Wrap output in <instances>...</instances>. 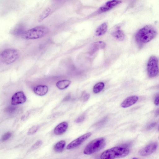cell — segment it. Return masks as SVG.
Here are the masks:
<instances>
[{"mask_svg":"<svg viewBox=\"0 0 159 159\" xmlns=\"http://www.w3.org/2000/svg\"><path fill=\"white\" fill-rule=\"evenodd\" d=\"M157 32L153 26L147 25L139 29L135 35V40L139 45H142L153 39L157 35Z\"/></svg>","mask_w":159,"mask_h":159,"instance_id":"obj_1","label":"cell"},{"mask_svg":"<svg viewBox=\"0 0 159 159\" xmlns=\"http://www.w3.org/2000/svg\"><path fill=\"white\" fill-rule=\"evenodd\" d=\"M127 146L115 147L107 149L101 154L100 159H115L127 156L129 153Z\"/></svg>","mask_w":159,"mask_h":159,"instance_id":"obj_2","label":"cell"},{"mask_svg":"<svg viewBox=\"0 0 159 159\" xmlns=\"http://www.w3.org/2000/svg\"><path fill=\"white\" fill-rule=\"evenodd\" d=\"M48 31L49 30L47 27L38 26L23 32L21 37L27 40L37 39L44 36Z\"/></svg>","mask_w":159,"mask_h":159,"instance_id":"obj_3","label":"cell"},{"mask_svg":"<svg viewBox=\"0 0 159 159\" xmlns=\"http://www.w3.org/2000/svg\"><path fill=\"white\" fill-rule=\"evenodd\" d=\"M106 144L105 139L103 137L94 139L90 142L85 148L84 153L90 155L98 152L103 148Z\"/></svg>","mask_w":159,"mask_h":159,"instance_id":"obj_4","label":"cell"},{"mask_svg":"<svg viewBox=\"0 0 159 159\" xmlns=\"http://www.w3.org/2000/svg\"><path fill=\"white\" fill-rule=\"evenodd\" d=\"M19 57L18 51L14 48H9L2 51L0 54V59L4 63L9 65L15 62Z\"/></svg>","mask_w":159,"mask_h":159,"instance_id":"obj_5","label":"cell"},{"mask_svg":"<svg viewBox=\"0 0 159 159\" xmlns=\"http://www.w3.org/2000/svg\"><path fill=\"white\" fill-rule=\"evenodd\" d=\"M147 71L150 78L154 77L158 74V59L156 56H152L149 58L147 63Z\"/></svg>","mask_w":159,"mask_h":159,"instance_id":"obj_6","label":"cell"},{"mask_svg":"<svg viewBox=\"0 0 159 159\" xmlns=\"http://www.w3.org/2000/svg\"><path fill=\"white\" fill-rule=\"evenodd\" d=\"M91 135V133L89 132L81 135L72 141L68 144L66 146V149H71L79 146L89 138Z\"/></svg>","mask_w":159,"mask_h":159,"instance_id":"obj_7","label":"cell"},{"mask_svg":"<svg viewBox=\"0 0 159 159\" xmlns=\"http://www.w3.org/2000/svg\"><path fill=\"white\" fill-rule=\"evenodd\" d=\"M157 143L153 142L141 149L139 152V154L142 156H147L151 154L156 149Z\"/></svg>","mask_w":159,"mask_h":159,"instance_id":"obj_8","label":"cell"},{"mask_svg":"<svg viewBox=\"0 0 159 159\" xmlns=\"http://www.w3.org/2000/svg\"><path fill=\"white\" fill-rule=\"evenodd\" d=\"M26 100V98L24 93L22 91H19L13 95L11 99V103L12 105H18L24 103Z\"/></svg>","mask_w":159,"mask_h":159,"instance_id":"obj_9","label":"cell"},{"mask_svg":"<svg viewBox=\"0 0 159 159\" xmlns=\"http://www.w3.org/2000/svg\"><path fill=\"white\" fill-rule=\"evenodd\" d=\"M121 2V1L119 0L109 1L100 8L99 11L102 12L108 11L116 6L120 4Z\"/></svg>","mask_w":159,"mask_h":159,"instance_id":"obj_10","label":"cell"},{"mask_svg":"<svg viewBox=\"0 0 159 159\" xmlns=\"http://www.w3.org/2000/svg\"><path fill=\"white\" fill-rule=\"evenodd\" d=\"M138 97L136 95L129 96L125 98L120 104L123 108H127L135 104L138 100Z\"/></svg>","mask_w":159,"mask_h":159,"instance_id":"obj_11","label":"cell"},{"mask_svg":"<svg viewBox=\"0 0 159 159\" xmlns=\"http://www.w3.org/2000/svg\"><path fill=\"white\" fill-rule=\"evenodd\" d=\"M68 124L66 122H63L58 125L54 128V133L57 135H60L64 134L67 130Z\"/></svg>","mask_w":159,"mask_h":159,"instance_id":"obj_12","label":"cell"},{"mask_svg":"<svg viewBox=\"0 0 159 159\" xmlns=\"http://www.w3.org/2000/svg\"><path fill=\"white\" fill-rule=\"evenodd\" d=\"M48 87L45 85H39L34 87V92L37 95L42 96L45 95L48 91Z\"/></svg>","mask_w":159,"mask_h":159,"instance_id":"obj_13","label":"cell"},{"mask_svg":"<svg viewBox=\"0 0 159 159\" xmlns=\"http://www.w3.org/2000/svg\"><path fill=\"white\" fill-rule=\"evenodd\" d=\"M106 44L102 41H98L94 42L91 45L90 48V52L92 53L95 52L100 49H103L105 47Z\"/></svg>","mask_w":159,"mask_h":159,"instance_id":"obj_14","label":"cell"},{"mask_svg":"<svg viewBox=\"0 0 159 159\" xmlns=\"http://www.w3.org/2000/svg\"><path fill=\"white\" fill-rule=\"evenodd\" d=\"M107 28L108 26L106 23H102L96 29L95 31L96 35L99 36L104 35L107 32Z\"/></svg>","mask_w":159,"mask_h":159,"instance_id":"obj_15","label":"cell"},{"mask_svg":"<svg viewBox=\"0 0 159 159\" xmlns=\"http://www.w3.org/2000/svg\"><path fill=\"white\" fill-rule=\"evenodd\" d=\"M112 35L114 38L120 41L123 40L125 38V34L119 28H117L115 30L112 32Z\"/></svg>","mask_w":159,"mask_h":159,"instance_id":"obj_16","label":"cell"},{"mask_svg":"<svg viewBox=\"0 0 159 159\" xmlns=\"http://www.w3.org/2000/svg\"><path fill=\"white\" fill-rule=\"evenodd\" d=\"M52 9L50 7H47L39 15L38 18V21L41 22L48 17L52 13Z\"/></svg>","mask_w":159,"mask_h":159,"instance_id":"obj_17","label":"cell"},{"mask_svg":"<svg viewBox=\"0 0 159 159\" xmlns=\"http://www.w3.org/2000/svg\"><path fill=\"white\" fill-rule=\"evenodd\" d=\"M71 81L68 80H61L56 83L57 87L60 89H63L67 88L70 84Z\"/></svg>","mask_w":159,"mask_h":159,"instance_id":"obj_18","label":"cell"},{"mask_svg":"<svg viewBox=\"0 0 159 159\" xmlns=\"http://www.w3.org/2000/svg\"><path fill=\"white\" fill-rule=\"evenodd\" d=\"M66 143L65 141L63 140L58 141L54 145V150L57 152H62L65 147Z\"/></svg>","mask_w":159,"mask_h":159,"instance_id":"obj_19","label":"cell"},{"mask_svg":"<svg viewBox=\"0 0 159 159\" xmlns=\"http://www.w3.org/2000/svg\"><path fill=\"white\" fill-rule=\"evenodd\" d=\"M104 85V83L102 82H100L96 84L93 87V92L95 93H99L103 89Z\"/></svg>","mask_w":159,"mask_h":159,"instance_id":"obj_20","label":"cell"},{"mask_svg":"<svg viewBox=\"0 0 159 159\" xmlns=\"http://www.w3.org/2000/svg\"><path fill=\"white\" fill-rule=\"evenodd\" d=\"M39 129V126L38 125H35L31 127L28 132V134L31 135L35 133Z\"/></svg>","mask_w":159,"mask_h":159,"instance_id":"obj_21","label":"cell"},{"mask_svg":"<svg viewBox=\"0 0 159 159\" xmlns=\"http://www.w3.org/2000/svg\"><path fill=\"white\" fill-rule=\"evenodd\" d=\"M42 144V141L41 140H39L34 144L31 148L30 149L32 150H33L38 149L41 146Z\"/></svg>","mask_w":159,"mask_h":159,"instance_id":"obj_22","label":"cell"},{"mask_svg":"<svg viewBox=\"0 0 159 159\" xmlns=\"http://www.w3.org/2000/svg\"><path fill=\"white\" fill-rule=\"evenodd\" d=\"M12 135V133L11 132H7L4 134L1 138L2 141L7 140L9 139Z\"/></svg>","mask_w":159,"mask_h":159,"instance_id":"obj_23","label":"cell"},{"mask_svg":"<svg viewBox=\"0 0 159 159\" xmlns=\"http://www.w3.org/2000/svg\"><path fill=\"white\" fill-rule=\"evenodd\" d=\"M90 98V95L89 93H83L82 96L81 98L84 102L87 101Z\"/></svg>","mask_w":159,"mask_h":159,"instance_id":"obj_24","label":"cell"},{"mask_svg":"<svg viewBox=\"0 0 159 159\" xmlns=\"http://www.w3.org/2000/svg\"><path fill=\"white\" fill-rule=\"evenodd\" d=\"M85 118V116L83 115L77 118L75 120V122L77 123H79L83 122Z\"/></svg>","mask_w":159,"mask_h":159,"instance_id":"obj_25","label":"cell"},{"mask_svg":"<svg viewBox=\"0 0 159 159\" xmlns=\"http://www.w3.org/2000/svg\"><path fill=\"white\" fill-rule=\"evenodd\" d=\"M154 103L157 106H159V94L156 97L154 100Z\"/></svg>","mask_w":159,"mask_h":159,"instance_id":"obj_26","label":"cell"},{"mask_svg":"<svg viewBox=\"0 0 159 159\" xmlns=\"http://www.w3.org/2000/svg\"><path fill=\"white\" fill-rule=\"evenodd\" d=\"M156 124V123H153L151 124L149 126V128H151L152 127L154 126Z\"/></svg>","mask_w":159,"mask_h":159,"instance_id":"obj_27","label":"cell"},{"mask_svg":"<svg viewBox=\"0 0 159 159\" xmlns=\"http://www.w3.org/2000/svg\"><path fill=\"white\" fill-rule=\"evenodd\" d=\"M156 115H159V109L157 110L156 112Z\"/></svg>","mask_w":159,"mask_h":159,"instance_id":"obj_28","label":"cell"},{"mask_svg":"<svg viewBox=\"0 0 159 159\" xmlns=\"http://www.w3.org/2000/svg\"><path fill=\"white\" fill-rule=\"evenodd\" d=\"M132 159H137V158H134Z\"/></svg>","mask_w":159,"mask_h":159,"instance_id":"obj_29","label":"cell"},{"mask_svg":"<svg viewBox=\"0 0 159 159\" xmlns=\"http://www.w3.org/2000/svg\"></svg>","mask_w":159,"mask_h":159,"instance_id":"obj_30","label":"cell"}]
</instances>
